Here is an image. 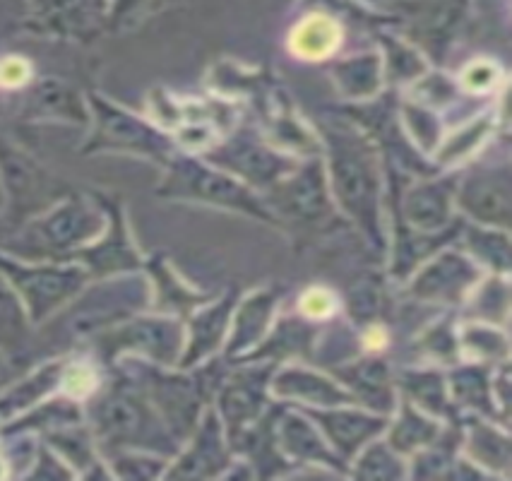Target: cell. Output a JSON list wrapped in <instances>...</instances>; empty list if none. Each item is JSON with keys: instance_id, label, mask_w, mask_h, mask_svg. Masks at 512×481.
<instances>
[{"instance_id": "obj_17", "label": "cell", "mask_w": 512, "mask_h": 481, "mask_svg": "<svg viewBox=\"0 0 512 481\" xmlns=\"http://www.w3.org/2000/svg\"><path fill=\"white\" fill-rule=\"evenodd\" d=\"M315 426H318L327 445L332 448L339 460L349 467L356 453L375 438H380L388 429V414L373 412L361 405H337V407H318L303 409Z\"/></svg>"}, {"instance_id": "obj_23", "label": "cell", "mask_w": 512, "mask_h": 481, "mask_svg": "<svg viewBox=\"0 0 512 481\" xmlns=\"http://www.w3.org/2000/svg\"><path fill=\"white\" fill-rule=\"evenodd\" d=\"M275 441L279 453L291 462V467H325L339 477H349L347 465L332 453V448L299 407L282 405L275 419Z\"/></svg>"}, {"instance_id": "obj_36", "label": "cell", "mask_w": 512, "mask_h": 481, "mask_svg": "<svg viewBox=\"0 0 512 481\" xmlns=\"http://www.w3.org/2000/svg\"><path fill=\"white\" fill-rule=\"evenodd\" d=\"M342 44V27L332 15L313 13L303 17L289 34V49L303 61H325Z\"/></svg>"}, {"instance_id": "obj_47", "label": "cell", "mask_w": 512, "mask_h": 481, "mask_svg": "<svg viewBox=\"0 0 512 481\" xmlns=\"http://www.w3.org/2000/svg\"><path fill=\"white\" fill-rule=\"evenodd\" d=\"M339 308V296L327 287H308L299 296V316L313 323L332 318Z\"/></svg>"}, {"instance_id": "obj_37", "label": "cell", "mask_w": 512, "mask_h": 481, "mask_svg": "<svg viewBox=\"0 0 512 481\" xmlns=\"http://www.w3.org/2000/svg\"><path fill=\"white\" fill-rule=\"evenodd\" d=\"M462 251L491 275H510V231L469 224L462 227Z\"/></svg>"}, {"instance_id": "obj_25", "label": "cell", "mask_w": 512, "mask_h": 481, "mask_svg": "<svg viewBox=\"0 0 512 481\" xmlns=\"http://www.w3.org/2000/svg\"><path fill=\"white\" fill-rule=\"evenodd\" d=\"M142 270H145V277L152 289V311L164 313V316L186 320L195 308L212 299V294L200 292L178 275L164 255L145 258Z\"/></svg>"}, {"instance_id": "obj_55", "label": "cell", "mask_w": 512, "mask_h": 481, "mask_svg": "<svg viewBox=\"0 0 512 481\" xmlns=\"http://www.w3.org/2000/svg\"><path fill=\"white\" fill-rule=\"evenodd\" d=\"M380 3H383V0H380Z\"/></svg>"}, {"instance_id": "obj_12", "label": "cell", "mask_w": 512, "mask_h": 481, "mask_svg": "<svg viewBox=\"0 0 512 481\" xmlns=\"http://www.w3.org/2000/svg\"><path fill=\"white\" fill-rule=\"evenodd\" d=\"M200 157L224 169L226 174L236 176L238 181H243L258 193H265L267 188L275 186L279 178L291 174L303 162L294 154L277 150L275 145L267 142L265 135L255 133L250 128H241L217 140Z\"/></svg>"}, {"instance_id": "obj_30", "label": "cell", "mask_w": 512, "mask_h": 481, "mask_svg": "<svg viewBox=\"0 0 512 481\" xmlns=\"http://www.w3.org/2000/svg\"><path fill=\"white\" fill-rule=\"evenodd\" d=\"M493 366L476 364V361H457L450 371H445L448 378V393L457 414H479L486 419H498L496 402H493L491 388Z\"/></svg>"}, {"instance_id": "obj_48", "label": "cell", "mask_w": 512, "mask_h": 481, "mask_svg": "<svg viewBox=\"0 0 512 481\" xmlns=\"http://www.w3.org/2000/svg\"><path fill=\"white\" fill-rule=\"evenodd\" d=\"M27 477L32 479H73L75 472L70 469L68 462L63 460L56 450L49 448L46 443H41L37 453L32 457V469L27 472Z\"/></svg>"}, {"instance_id": "obj_24", "label": "cell", "mask_w": 512, "mask_h": 481, "mask_svg": "<svg viewBox=\"0 0 512 481\" xmlns=\"http://www.w3.org/2000/svg\"><path fill=\"white\" fill-rule=\"evenodd\" d=\"M460 453L493 479H508L512 472V438L508 426L496 419L467 414L462 419Z\"/></svg>"}, {"instance_id": "obj_46", "label": "cell", "mask_w": 512, "mask_h": 481, "mask_svg": "<svg viewBox=\"0 0 512 481\" xmlns=\"http://www.w3.org/2000/svg\"><path fill=\"white\" fill-rule=\"evenodd\" d=\"M99 388V376L94 371L92 364L87 361H77V359H68L63 371V380H61V393L73 397V400H87L94 390Z\"/></svg>"}, {"instance_id": "obj_5", "label": "cell", "mask_w": 512, "mask_h": 481, "mask_svg": "<svg viewBox=\"0 0 512 481\" xmlns=\"http://www.w3.org/2000/svg\"><path fill=\"white\" fill-rule=\"evenodd\" d=\"M164 176L157 186V198L171 203H193L231 212V215L255 219L267 227L279 229L275 215L267 207L263 193L248 188L236 176L195 157L190 152H176L164 166Z\"/></svg>"}, {"instance_id": "obj_9", "label": "cell", "mask_w": 512, "mask_h": 481, "mask_svg": "<svg viewBox=\"0 0 512 481\" xmlns=\"http://www.w3.org/2000/svg\"><path fill=\"white\" fill-rule=\"evenodd\" d=\"M94 352L104 364L113 366L121 359H142L157 366L178 364L186 344V325L181 318L164 313H138L113 328L99 332L92 340Z\"/></svg>"}, {"instance_id": "obj_53", "label": "cell", "mask_w": 512, "mask_h": 481, "mask_svg": "<svg viewBox=\"0 0 512 481\" xmlns=\"http://www.w3.org/2000/svg\"><path fill=\"white\" fill-rule=\"evenodd\" d=\"M8 376H10V371H8V359H5V356L0 354V383H5V380H8Z\"/></svg>"}, {"instance_id": "obj_22", "label": "cell", "mask_w": 512, "mask_h": 481, "mask_svg": "<svg viewBox=\"0 0 512 481\" xmlns=\"http://www.w3.org/2000/svg\"><path fill=\"white\" fill-rule=\"evenodd\" d=\"M270 393L282 405L303 409L356 405L354 397L339 385L330 371L308 364H284L282 361L272 373Z\"/></svg>"}, {"instance_id": "obj_44", "label": "cell", "mask_w": 512, "mask_h": 481, "mask_svg": "<svg viewBox=\"0 0 512 481\" xmlns=\"http://www.w3.org/2000/svg\"><path fill=\"white\" fill-rule=\"evenodd\" d=\"M383 56V53H380ZM383 73L390 82H416L426 75V63L414 49L400 41H390L388 53L383 56Z\"/></svg>"}, {"instance_id": "obj_43", "label": "cell", "mask_w": 512, "mask_h": 481, "mask_svg": "<svg viewBox=\"0 0 512 481\" xmlns=\"http://www.w3.org/2000/svg\"><path fill=\"white\" fill-rule=\"evenodd\" d=\"M419 352L433 361V366L457 364L462 359L457 330L450 320H438L419 337Z\"/></svg>"}, {"instance_id": "obj_21", "label": "cell", "mask_w": 512, "mask_h": 481, "mask_svg": "<svg viewBox=\"0 0 512 481\" xmlns=\"http://www.w3.org/2000/svg\"><path fill=\"white\" fill-rule=\"evenodd\" d=\"M238 296H241L238 289H229V292L217 296V299L212 296L210 301L195 308L183 320V325H186V344H183L181 359H178L176 368L190 371V368L202 366L205 361L222 354Z\"/></svg>"}, {"instance_id": "obj_2", "label": "cell", "mask_w": 512, "mask_h": 481, "mask_svg": "<svg viewBox=\"0 0 512 481\" xmlns=\"http://www.w3.org/2000/svg\"><path fill=\"white\" fill-rule=\"evenodd\" d=\"M85 421L104 457L116 450H150L174 457L181 448L138 380L125 371L87 397Z\"/></svg>"}, {"instance_id": "obj_31", "label": "cell", "mask_w": 512, "mask_h": 481, "mask_svg": "<svg viewBox=\"0 0 512 481\" xmlns=\"http://www.w3.org/2000/svg\"><path fill=\"white\" fill-rule=\"evenodd\" d=\"M443 429L445 421L421 412L419 407H414L412 402L400 397L395 412L390 414L388 429H385L383 438L390 443V448L395 450V453H400L409 460L414 453H419L426 445L436 441L440 433H443Z\"/></svg>"}, {"instance_id": "obj_50", "label": "cell", "mask_w": 512, "mask_h": 481, "mask_svg": "<svg viewBox=\"0 0 512 481\" xmlns=\"http://www.w3.org/2000/svg\"><path fill=\"white\" fill-rule=\"evenodd\" d=\"M32 80V65L22 56H8L0 61V85L3 87H22Z\"/></svg>"}, {"instance_id": "obj_32", "label": "cell", "mask_w": 512, "mask_h": 481, "mask_svg": "<svg viewBox=\"0 0 512 481\" xmlns=\"http://www.w3.org/2000/svg\"><path fill=\"white\" fill-rule=\"evenodd\" d=\"M318 335L320 328L313 323V320L306 318H279L272 330L267 332V337L255 349L253 354L248 356L246 361H258V359H267V361H287L294 356V359H311L315 344H318Z\"/></svg>"}, {"instance_id": "obj_40", "label": "cell", "mask_w": 512, "mask_h": 481, "mask_svg": "<svg viewBox=\"0 0 512 481\" xmlns=\"http://www.w3.org/2000/svg\"><path fill=\"white\" fill-rule=\"evenodd\" d=\"M472 311H469V320H481V323H493L505 328L508 323L510 311V284L508 275H491L481 277L476 284L474 292L464 301Z\"/></svg>"}, {"instance_id": "obj_26", "label": "cell", "mask_w": 512, "mask_h": 481, "mask_svg": "<svg viewBox=\"0 0 512 481\" xmlns=\"http://www.w3.org/2000/svg\"><path fill=\"white\" fill-rule=\"evenodd\" d=\"M22 116L27 121H56L73 123V126H89V104L82 92L73 85L58 80V77H44L29 92Z\"/></svg>"}, {"instance_id": "obj_39", "label": "cell", "mask_w": 512, "mask_h": 481, "mask_svg": "<svg viewBox=\"0 0 512 481\" xmlns=\"http://www.w3.org/2000/svg\"><path fill=\"white\" fill-rule=\"evenodd\" d=\"M349 477L361 479H407V457L390 448V443L383 436L375 438L356 453L354 460L347 467Z\"/></svg>"}, {"instance_id": "obj_54", "label": "cell", "mask_w": 512, "mask_h": 481, "mask_svg": "<svg viewBox=\"0 0 512 481\" xmlns=\"http://www.w3.org/2000/svg\"><path fill=\"white\" fill-rule=\"evenodd\" d=\"M3 477H8V462L0 457V479H3Z\"/></svg>"}, {"instance_id": "obj_8", "label": "cell", "mask_w": 512, "mask_h": 481, "mask_svg": "<svg viewBox=\"0 0 512 481\" xmlns=\"http://www.w3.org/2000/svg\"><path fill=\"white\" fill-rule=\"evenodd\" d=\"M0 275L20 294L34 328L56 316L92 282L80 263H53V260H27L0 248Z\"/></svg>"}, {"instance_id": "obj_3", "label": "cell", "mask_w": 512, "mask_h": 481, "mask_svg": "<svg viewBox=\"0 0 512 481\" xmlns=\"http://www.w3.org/2000/svg\"><path fill=\"white\" fill-rule=\"evenodd\" d=\"M152 289L145 272H125L104 279H92L75 299H70L44 328V340L61 347L89 342L99 332L123 323V320L150 311Z\"/></svg>"}, {"instance_id": "obj_29", "label": "cell", "mask_w": 512, "mask_h": 481, "mask_svg": "<svg viewBox=\"0 0 512 481\" xmlns=\"http://www.w3.org/2000/svg\"><path fill=\"white\" fill-rule=\"evenodd\" d=\"M68 359H51L46 364H41L34 371H29L27 376H22L17 383L8 385V388L0 393V424L5 421L20 417V414L29 412L32 407H37L39 402H44L46 397L61 393V380Z\"/></svg>"}, {"instance_id": "obj_51", "label": "cell", "mask_w": 512, "mask_h": 481, "mask_svg": "<svg viewBox=\"0 0 512 481\" xmlns=\"http://www.w3.org/2000/svg\"><path fill=\"white\" fill-rule=\"evenodd\" d=\"M147 0H111V22H123L138 13Z\"/></svg>"}, {"instance_id": "obj_7", "label": "cell", "mask_w": 512, "mask_h": 481, "mask_svg": "<svg viewBox=\"0 0 512 481\" xmlns=\"http://www.w3.org/2000/svg\"><path fill=\"white\" fill-rule=\"evenodd\" d=\"M89 104V135L82 145L85 157L94 154H125V157L150 159V162L164 166L171 154L178 152L176 142L152 126L147 118L133 111L123 109L121 104L101 97V94H87Z\"/></svg>"}, {"instance_id": "obj_28", "label": "cell", "mask_w": 512, "mask_h": 481, "mask_svg": "<svg viewBox=\"0 0 512 481\" xmlns=\"http://www.w3.org/2000/svg\"><path fill=\"white\" fill-rule=\"evenodd\" d=\"M395 385L397 395L412 402L421 412L431 414V417L445 421V424L460 419V414H457L450 400L448 378H445L443 368H402V371H395Z\"/></svg>"}, {"instance_id": "obj_42", "label": "cell", "mask_w": 512, "mask_h": 481, "mask_svg": "<svg viewBox=\"0 0 512 481\" xmlns=\"http://www.w3.org/2000/svg\"><path fill=\"white\" fill-rule=\"evenodd\" d=\"M104 460L116 479H162L171 457L150 450H116Z\"/></svg>"}, {"instance_id": "obj_52", "label": "cell", "mask_w": 512, "mask_h": 481, "mask_svg": "<svg viewBox=\"0 0 512 481\" xmlns=\"http://www.w3.org/2000/svg\"><path fill=\"white\" fill-rule=\"evenodd\" d=\"M10 234H13V229H10V224L5 222V217H3V210H0V243H3L5 239H8Z\"/></svg>"}, {"instance_id": "obj_19", "label": "cell", "mask_w": 512, "mask_h": 481, "mask_svg": "<svg viewBox=\"0 0 512 481\" xmlns=\"http://www.w3.org/2000/svg\"><path fill=\"white\" fill-rule=\"evenodd\" d=\"M325 371H330L339 380V385L354 397L356 405L388 414V417L395 412L397 400H400L395 385V371L383 356L373 352L354 354L349 359L337 361V364L325 366Z\"/></svg>"}, {"instance_id": "obj_11", "label": "cell", "mask_w": 512, "mask_h": 481, "mask_svg": "<svg viewBox=\"0 0 512 481\" xmlns=\"http://www.w3.org/2000/svg\"><path fill=\"white\" fill-rule=\"evenodd\" d=\"M267 207L284 231H315L335 219V200L327 186L323 157H308L291 174L263 193Z\"/></svg>"}, {"instance_id": "obj_33", "label": "cell", "mask_w": 512, "mask_h": 481, "mask_svg": "<svg viewBox=\"0 0 512 481\" xmlns=\"http://www.w3.org/2000/svg\"><path fill=\"white\" fill-rule=\"evenodd\" d=\"M337 92L351 102H371L380 94L385 82L383 56L375 51L335 61L330 68Z\"/></svg>"}, {"instance_id": "obj_18", "label": "cell", "mask_w": 512, "mask_h": 481, "mask_svg": "<svg viewBox=\"0 0 512 481\" xmlns=\"http://www.w3.org/2000/svg\"><path fill=\"white\" fill-rule=\"evenodd\" d=\"M457 171H448L440 176H426L412 183L407 193L400 198L402 227L421 231V234H438L460 219L455 215V190H457Z\"/></svg>"}, {"instance_id": "obj_41", "label": "cell", "mask_w": 512, "mask_h": 481, "mask_svg": "<svg viewBox=\"0 0 512 481\" xmlns=\"http://www.w3.org/2000/svg\"><path fill=\"white\" fill-rule=\"evenodd\" d=\"M469 0H433L424 8V13L416 17L419 27V39L428 41V49L438 51L440 46L448 44L452 32L460 27L464 10Z\"/></svg>"}, {"instance_id": "obj_15", "label": "cell", "mask_w": 512, "mask_h": 481, "mask_svg": "<svg viewBox=\"0 0 512 481\" xmlns=\"http://www.w3.org/2000/svg\"><path fill=\"white\" fill-rule=\"evenodd\" d=\"M106 212V224L101 234L85 248L73 255L70 263H80L89 272L92 279H104L113 275H125V272H140L145 265L140 248L135 246L130 236L128 219H125L123 203L118 195L92 193Z\"/></svg>"}, {"instance_id": "obj_38", "label": "cell", "mask_w": 512, "mask_h": 481, "mask_svg": "<svg viewBox=\"0 0 512 481\" xmlns=\"http://www.w3.org/2000/svg\"><path fill=\"white\" fill-rule=\"evenodd\" d=\"M457 340H460V354L464 361H476V364L486 366L510 361L508 332H505V328H500V325L467 320L457 330Z\"/></svg>"}, {"instance_id": "obj_34", "label": "cell", "mask_w": 512, "mask_h": 481, "mask_svg": "<svg viewBox=\"0 0 512 481\" xmlns=\"http://www.w3.org/2000/svg\"><path fill=\"white\" fill-rule=\"evenodd\" d=\"M34 323L20 294L0 275V354L8 361L22 359L32 347Z\"/></svg>"}, {"instance_id": "obj_45", "label": "cell", "mask_w": 512, "mask_h": 481, "mask_svg": "<svg viewBox=\"0 0 512 481\" xmlns=\"http://www.w3.org/2000/svg\"><path fill=\"white\" fill-rule=\"evenodd\" d=\"M402 123H404V130L412 135L416 145H419L426 154L436 150L440 142V128L431 109H426V106L421 104H404Z\"/></svg>"}, {"instance_id": "obj_13", "label": "cell", "mask_w": 512, "mask_h": 481, "mask_svg": "<svg viewBox=\"0 0 512 481\" xmlns=\"http://www.w3.org/2000/svg\"><path fill=\"white\" fill-rule=\"evenodd\" d=\"M455 210L462 219L481 227L510 231L512 166L508 159L476 164L457 178Z\"/></svg>"}, {"instance_id": "obj_4", "label": "cell", "mask_w": 512, "mask_h": 481, "mask_svg": "<svg viewBox=\"0 0 512 481\" xmlns=\"http://www.w3.org/2000/svg\"><path fill=\"white\" fill-rule=\"evenodd\" d=\"M106 224V212L92 193L70 190L37 217L17 227L0 248L17 258L70 263L73 255L92 243Z\"/></svg>"}, {"instance_id": "obj_27", "label": "cell", "mask_w": 512, "mask_h": 481, "mask_svg": "<svg viewBox=\"0 0 512 481\" xmlns=\"http://www.w3.org/2000/svg\"><path fill=\"white\" fill-rule=\"evenodd\" d=\"M29 27L56 39H82L92 34L94 0H27Z\"/></svg>"}, {"instance_id": "obj_49", "label": "cell", "mask_w": 512, "mask_h": 481, "mask_svg": "<svg viewBox=\"0 0 512 481\" xmlns=\"http://www.w3.org/2000/svg\"><path fill=\"white\" fill-rule=\"evenodd\" d=\"M460 80H462V87L467 89V92L488 94V92H493L500 82L498 65L488 63V61H474L462 70Z\"/></svg>"}, {"instance_id": "obj_1", "label": "cell", "mask_w": 512, "mask_h": 481, "mask_svg": "<svg viewBox=\"0 0 512 481\" xmlns=\"http://www.w3.org/2000/svg\"><path fill=\"white\" fill-rule=\"evenodd\" d=\"M320 154L335 207L371 246L385 251V174L373 135L356 123H323L318 128Z\"/></svg>"}, {"instance_id": "obj_6", "label": "cell", "mask_w": 512, "mask_h": 481, "mask_svg": "<svg viewBox=\"0 0 512 481\" xmlns=\"http://www.w3.org/2000/svg\"><path fill=\"white\" fill-rule=\"evenodd\" d=\"M234 368H226L214 390L212 407L222 421L226 438L236 457L246 453L255 431L275 407V397L270 393L272 373L279 366L277 361H231Z\"/></svg>"}, {"instance_id": "obj_14", "label": "cell", "mask_w": 512, "mask_h": 481, "mask_svg": "<svg viewBox=\"0 0 512 481\" xmlns=\"http://www.w3.org/2000/svg\"><path fill=\"white\" fill-rule=\"evenodd\" d=\"M484 277V270L462 248H440L407 277V294L421 304L462 306Z\"/></svg>"}, {"instance_id": "obj_16", "label": "cell", "mask_w": 512, "mask_h": 481, "mask_svg": "<svg viewBox=\"0 0 512 481\" xmlns=\"http://www.w3.org/2000/svg\"><path fill=\"white\" fill-rule=\"evenodd\" d=\"M236 453L212 405L205 407L190 436L166 467V479H222L234 465Z\"/></svg>"}, {"instance_id": "obj_20", "label": "cell", "mask_w": 512, "mask_h": 481, "mask_svg": "<svg viewBox=\"0 0 512 481\" xmlns=\"http://www.w3.org/2000/svg\"><path fill=\"white\" fill-rule=\"evenodd\" d=\"M284 299V287H260L246 296H238L231 316L222 356L226 361H246L263 344L277 318Z\"/></svg>"}, {"instance_id": "obj_10", "label": "cell", "mask_w": 512, "mask_h": 481, "mask_svg": "<svg viewBox=\"0 0 512 481\" xmlns=\"http://www.w3.org/2000/svg\"><path fill=\"white\" fill-rule=\"evenodd\" d=\"M68 183L20 145L0 135V193H3V217L10 229L22 227L27 219L37 217L46 207L70 193Z\"/></svg>"}, {"instance_id": "obj_35", "label": "cell", "mask_w": 512, "mask_h": 481, "mask_svg": "<svg viewBox=\"0 0 512 481\" xmlns=\"http://www.w3.org/2000/svg\"><path fill=\"white\" fill-rule=\"evenodd\" d=\"M498 128V116L496 111H488V114H481L479 118H472L464 126L455 128L450 135L440 138L438 147L433 150L436 154V166L438 169H455L464 162L474 157L481 147L486 145L491 135H496Z\"/></svg>"}]
</instances>
